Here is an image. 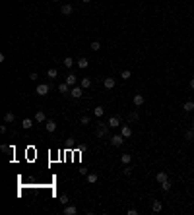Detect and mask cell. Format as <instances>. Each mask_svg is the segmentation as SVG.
Wrapping results in <instances>:
<instances>
[{"label": "cell", "instance_id": "27", "mask_svg": "<svg viewBox=\"0 0 194 215\" xmlns=\"http://www.w3.org/2000/svg\"><path fill=\"white\" fill-rule=\"evenodd\" d=\"M184 140H187V142H192V140H194V130H192V128L184 132Z\"/></svg>", "mask_w": 194, "mask_h": 215}, {"label": "cell", "instance_id": "3", "mask_svg": "<svg viewBox=\"0 0 194 215\" xmlns=\"http://www.w3.org/2000/svg\"><path fill=\"white\" fill-rule=\"evenodd\" d=\"M122 143H124V136H122V134H115V136H111V146L121 147Z\"/></svg>", "mask_w": 194, "mask_h": 215}, {"label": "cell", "instance_id": "23", "mask_svg": "<svg viewBox=\"0 0 194 215\" xmlns=\"http://www.w3.org/2000/svg\"><path fill=\"white\" fill-rule=\"evenodd\" d=\"M80 85H82L84 89H88L89 85H91V80H89V78H82V80H80Z\"/></svg>", "mask_w": 194, "mask_h": 215}, {"label": "cell", "instance_id": "16", "mask_svg": "<svg viewBox=\"0 0 194 215\" xmlns=\"http://www.w3.org/2000/svg\"><path fill=\"white\" fill-rule=\"evenodd\" d=\"M62 64H64V68L72 70V68H74V58H72V56H66V58L62 60Z\"/></svg>", "mask_w": 194, "mask_h": 215}, {"label": "cell", "instance_id": "33", "mask_svg": "<svg viewBox=\"0 0 194 215\" xmlns=\"http://www.w3.org/2000/svg\"><path fill=\"white\" fill-rule=\"evenodd\" d=\"M122 175H124V176H130V175H132V167H128V165H126V167L122 169Z\"/></svg>", "mask_w": 194, "mask_h": 215}, {"label": "cell", "instance_id": "35", "mask_svg": "<svg viewBox=\"0 0 194 215\" xmlns=\"http://www.w3.org/2000/svg\"><path fill=\"white\" fill-rule=\"evenodd\" d=\"M37 78H39V76H37V72H31V74H29V80H31V81H35Z\"/></svg>", "mask_w": 194, "mask_h": 215}, {"label": "cell", "instance_id": "17", "mask_svg": "<svg viewBox=\"0 0 194 215\" xmlns=\"http://www.w3.org/2000/svg\"><path fill=\"white\" fill-rule=\"evenodd\" d=\"M45 128H47V132H51V134H52V132L56 130V122L55 120H47V122H45Z\"/></svg>", "mask_w": 194, "mask_h": 215}, {"label": "cell", "instance_id": "31", "mask_svg": "<svg viewBox=\"0 0 194 215\" xmlns=\"http://www.w3.org/2000/svg\"><path fill=\"white\" fill-rule=\"evenodd\" d=\"M161 190H163V192H169V190H171V180H165V182H161Z\"/></svg>", "mask_w": 194, "mask_h": 215}, {"label": "cell", "instance_id": "13", "mask_svg": "<svg viewBox=\"0 0 194 215\" xmlns=\"http://www.w3.org/2000/svg\"><path fill=\"white\" fill-rule=\"evenodd\" d=\"M155 180H157V182L161 184V182H165V180H169V175H167L165 171H159L157 175H155Z\"/></svg>", "mask_w": 194, "mask_h": 215}, {"label": "cell", "instance_id": "32", "mask_svg": "<svg viewBox=\"0 0 194 215\" xmlns=\"http://www.w3.org/2000/svg\"><path fill=\"white\" fill-rule=\"evenodd\" d=\"M138 118H140L138 110H134V113H130V114H128V120H138Z\"/></svg>", "mask_w": 194, "mask_h": 215}, {"label": "cell", "instance_id": "34", "mask_svg": "<svg viewBox=\"0 0 194 215\" xmlns=\"http://www.w3.org/2000/svg\"><path fill=\"white\" fill-rule=\"evenodd\" d=\"M80 124H89V116L88 114H84V116L80 118Z\"/></svg>", "mask_w": 194, "mask_h": 215}, {"label": "cell", "instance_id": "30", "mask_svg": "<svg viewBox=\"0 0 194 215\" xmlns=\"http://www.w3.org/2000/svg\"><path fill=\"white\" fill-rule=\"evenodd\" d=\"M89 49H91V51H99V49H101V43H99V41H91V43H89Z\"/></svg>", "mask_w": 194, "mask_h": 215}, {"label": "cell", "instance_id": "9", "mask_svg": "<svg viewBox=\"0 0 194 215\" xmlns=\"http://www.w3.org/2000/svg\"><path fill=\"white\" fill-rule=\"evenodd\" d=\"M33 120H35V122H47V114H45L43 113V110H37V113H35V118H33Z\"/></svg>", "mask_w": 194, "mask_h": 215}, {"label": "cell", "instance_id": "14", "mask_svg": "<svg viewBox=\"0 0 194 215\" xmlns=\"http://www.w3.org/2000/svg\"><path fill=\"white\" fill-rule=\"evenodd\" d=\"M76 64L80 66L82 70H85V68H88V66H89V60L85 58V56H82V58H78V60H76Z\"/></svg>", "mask_w": 194, "mask_h": 215}, {"label": "cell", "instance_id": "15", "mask_svg": "<svg viewBox=\"0 0 194 215\" xmlns=\"http://www.w3.org/2000/svg\"><path fill=\"white\" fill-rule=\"evenodd\" d=\"M85 180H88L89 184H95L97 180H99V176L95 175V172H88V175H85Z\"/></svg>", "mask_w": 194, "mask_h": 215}, {"label": "cell", "instance_id": "20", "mask_svg": "<svg viewBox=\"0 0 194 215\" xmlns=\"http://www.w3.org/2000/svg\"><path fill=\"white\" fill-rule=\"evenodd\" d=\"M33 122H35V120H31V118H23V120H22V128H23V130H29V128L33 126Z\"/></svg>", "mask_w": 194, "mask_h": 215}, {"label": "cell", "instance_id": "2", "mask_svg": "<svg viewBox=\"0 0 194 215\" xmlns=\"http://www.w3.org/2000/svg\"><path fill=\"white\" fill-rule=\"evenodd\" d=\"M49 91H51V85H49V84H39V85H37V89H35V93L41 95V97L49 95Z\"/></svg>", "mask_w": 194, "mask_h": 215}, {"label": "cell", "instance_id": "25", "mask_svg": "<svg viewBox=\"0 0 194 215\" xmlns=\"http://www.w3.org/2000/svg\"><path fill=\"white\" fill-rule=\"evenodd\" d=\"M130 78H132V72H130V70H122V72H121V80H130Z\"/></svg>", "mask_w": 194, "mask_h": 215}, {"label": "cell", "instance_id": "8", "mask_svg": "<svg viewBox=\"0 0 194 215\" xmlns=\"http://www.w3.org/2000/svg\"><path fill=\"white\" fill-rule=\"evenodd\" d=\"M76 213H78V208H76V205H70V204L64 205V215H76Z\"/></svg>", "mask_w": 194, "mask_h": 215}, {"label": "cell", "instance_id": "38", "mask_svg": "<svg viewBox=\"0 0 194 215\" xmlns=\"http://www.w3.org/2000/svg\"><path fill=\"white\" fill-rule=\"evenodd\" d=\"M192 130H194V122H192Z\"/></svg>", "mask_w": 194, "mask_h": 215}, {"label": "cell", "instance_id": "11", "mask_svg": "<svg viewBox=\"0 0 194 215\" xmlns=\"http://www.w3.org/2000/svg\"><path fill=\"white\" fill-rule=\"evenodd\" d=\"M72 12H74L72 4H62V8H60V14H62V16H70Z\"/></svg>", "mask_w": 194, "mask_h": 215}, {"label": "cell", "instance_id": "1", "mask_svg": "<svg viewBox=\"0 0 194 215\" xmlns=\"http://www.w3.org/2000/svg\"><path fill=\"white\" fill-rule=\"evenodd\" d=\"M109 124H103V122H99L97 124V128H95V136L97 138H107L109 136Z\"/></svg>", "mask_w": 194, "mask_h": 215}, {"label": "cell", "instance_id": "10", "mask_svg": "<svg viewBox=\"0 0 194 215\" xmlns=\"http://www.w3.org/2000/svg\"><path fill=\"white\" fill-rule=\"evenodd\" d=\"M161 209H163V204H161L159 200H154V202H151V211H154V213H159Z\"/></svg>", "mask_w": 194, "mask_h": 215}, {"label": "cell", "instance_id": "6", "mask_svg": "<svg viewBox=\"0 0 194 215\" xmlns=\"http://www.w3.org/2000/svg\"><path fill=\"white\" fill-rule=\"evenodd\" d=\"M144 101H146V99H144V95H142V93H136L134 97H132V103H134V107H142V105H144Z\"/></svg>", "mask_w": 194, "mask_h": 215}, {"label": "cell", "instance_id": "19", "mask_svg": "<svg viewBox=\"0 0 194 215\" xmlns=\"http://www.w3.org/2000/svg\"><path fill=\"white\" fill-rule=\"evenodd\" d=\"M58 91L64 93V95H70V85L66 84V81H64V84H58Z\"/></svg>", "mask_w": 194, "mask_h": 215}, {"label": "cell", "instance_id": "39", "mask_svg": "<svg viewBox=\"0 0 194 215\" xmlns=\"http://www.w3.org/2000/svg\"><path fill=\"white\" fill-rule=\"evenodd\" d=\"M55 2H58V0H55Z\"/></svg>", "mask_w": 194, "mask_h": 215}, {"label": "cell", "instance_id": "29", "mask_svg": "<svg viewBox=\"0 0 194 215\" xmlns=\"http://www.w3.org/2000/svg\"><path fill=\"white\" fill-rule=\"evenodd\" d=\"M121 161H122L124 165H128L130 161H132V155H130V153H124V155H121Z\"/></svg>", "mask_w": 194, "mask_h": 215}, {"label": "cell", "instance_id": "7", "mask_svg": "<svg viewBox=\"0 0 194 215\" xmlns=\"http://www.w3.org/2000/svg\"><path fill=\"white\" fill-rule=\"evenodd\" d=\"M115 78H103V85H105V89H113L115 87Z\"/></svg>", "mask_w": 194, "mask_h": 215}, {"label": "cell", "instance_id": "21", "mask_svg": "<svg viewBox=\"0 0 194 215\" xmlns=\"http://www.w3.org/2000/svg\"><path fill=\"white\" fill-rule=\"evenodd\" d=\"M183 109L187 110V113H192V110H194V101H184L183 103Z\"/></svg>", "mask_w": 194, "mask_h": 215}, {"label": "cell", "instance_id": "37", "mask_svg": "<svg viewBox=\"0 0 194 215\" xmlns=\"http://www.w3.org/2000/svg\"><path fill=\"white\" fill-rule=\"evenodd\" d=\"M82 2H84V4H89V2H91V0H82Z\"/></svg>", "mask_w": 194, "mask_h": 215}, {"label": "cell", "instance_id": "28", "mask_svg": "<svg viewBox=\"0 0 194 215\" xmlns=\"http://www.w3.org/2000/svg\"><path fill=\"white\" fill-rule=\"evenodd\" d=\"M16 120V114L14 113H6L4 114V122H14Z\"/></svg>", "mask_w": 194, "mask_h": 215}, {"label": "cell", "instance_id": "4", "mask_svg": "<svg viewBox=\"0 0 194 215\" xmlns=\"http://www.w3.org/2000/svg\"><path fill=\"white\" fill-rule=\"evenodd\" d=\"M70 95H72L74 99H80L82 95H84V87H82V85H74V87L70 89Z\"/></svg>", "mask_w": 194, "mask_h": 215}, {"label": "cell", "instance_id": "12", "mask_svg": "<svg viewBox=\"0 0 194 215\" xmlns=\"http://www.w3.org/2000/svg\"><path fill=\"white\" fill-rule=\"evenodd\" d=\"M121 134L124 136V138H130V136H132V128L128 126V124H122V126H121Z\"/></svg>", "mask_w": 194, "mask_h": 215}, {"label": "cell", "instance_id": "5", "mask_svg": "<svg viewBox=\"0 0 194 215\" xmlns=\"http://www.w3.org/2000/svg\"><path fill=\"white\" fill-rule=\"evenodd\" d=\"M107 124H109L111 128H121V118H118V116H115V114H113V116H109Z\"/></svg>", "mask_w": 194, "mask_h": 215}, {"label": "cell", "instance_id": "36", "mask_svg": "<svg viewBox=\"0 0 194 215\" xmlns=\"http://www.w3.org/2000/svg\"><path fill=\"white\" fill-rule=\"evenodd\" d=\"M188 85H190V89H194V78L190 80V84H188Z\"/></svg>", "mask_w": 194, "mask_h": 215}, {"label": "cell", "instance_id": "18", "mask_svg": "<svg viewBox=\"0 0 194 215\" xmlns=\"http://www.w3.org/2000/svg\"><path fill=\"white\" fill-rule=\"evenodd\" d=\"M76 81H78V78L74 76V74H68V76H66V84H68L70 87H74V85H76Z\"/></svg>", "mask_w": 194, "mask_h": 215}, {"label": "cell", "instance_id": "26", "mask_svg": "<svg viewBox=\"0 0 194 215\" xmlns=\"http://www.w3.org/2000/svg\"><path fill=\"white\" fill-rule=\"evenodd\" d=\"M70 202V198H68V194H60L58 196V204H62V205H66Z\"/></svg>", "mask_w": 194, "mask_h": 215}, {"label": "cell", "instance_id": "24", "mask_svg": "<svg viewBox=\"0 0 194 215\" xmlns=\"http://www.w3.org/2000/svg\"><path fill=\"white\" fill-rule=\"evenodd\" d=\"M93 114H95L97 118H101L103 114H105V109H103V107H95V109H93Z\"/></svg>", "mask_w": 194, "mask_h": 215}, {"label": "cell", "instance_id": "22", "mask_svg": "<svg viewBox=\"0 0 194 215\" xmlns=\"http://www.w3.org/2000/svg\"><path fill=\"white\" fill-rule=\"evenodd\" d=\"M56 76H58V70H56V68H49V70H47V78L56 80Z\"/></svg>", "mask_w": 194, "mask_h": 215}]
</instances>
